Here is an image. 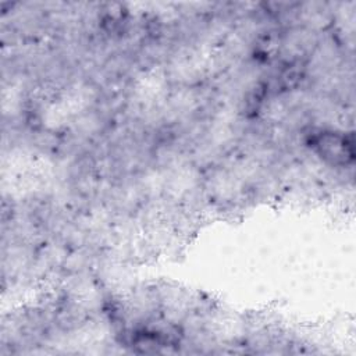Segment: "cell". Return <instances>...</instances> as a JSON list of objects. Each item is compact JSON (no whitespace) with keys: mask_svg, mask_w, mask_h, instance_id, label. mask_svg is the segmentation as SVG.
<instances>
[{"mask_svg":"<svg viewBox=\"0 0 356 356\" xmlns=\"http://www.w3.org/2000/svg\"><path fill=\"white\" fill-rule=\"evenodd\" d=\"M310 149L327 164L332 167H346L355 160V145L352 135L318 129L309 138Z\"/></svg>","mask_w":356,"mask_h":356,"instance_id":"1","label":"cell"}]
</instances>
